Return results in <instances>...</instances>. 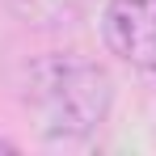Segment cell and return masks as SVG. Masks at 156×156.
I'll use <instances>...</instances> for the list:
<instances>
[{
	"instance_id": "obj_3",
	"label": "cell",
	"mask_w": 156,
	"mask_h": 156,
	"mask_svg": "<svg viewBox=\"0 0 156 156\" xmlns=\"http://www.w3.org/2000/svg\"><path fill=\"white\" fill-rule=\"evenodd\" d=\"M0 152H13V144H4V139H0Z\"/></svg>"
},
{
	"instance_id": "obj_2",
	"label": "cell",
	"mask_w": 156,
	"mask_h": 156,
	"mask_svg": "<svg viewBox=\"0 0 156 156\" xmlns=\"http://www.w3.org/2000/svg\"><path fill=\"white\" fill-rule=\"evenodd\" d=\"M105 47L139 72H156V0H110L101 13Z\"/></svg>"
},
{
	"instance_id": "obj_1",
	"label": "cell",
	"mask_w": 156,
	"mask_h": 156,
	"mask_svg": "<svg viewBox=\"0 0 156 156\" xmlns=\"http://www.w3.org/2000/svg\"><path fill=\"white\" fill-rule=\"evenodd\" d=\"M26 101L47 139H84L105 122L114 80L97 59L76 51L42 55L26 72Z\"/></svg>"
}]
</instances>
